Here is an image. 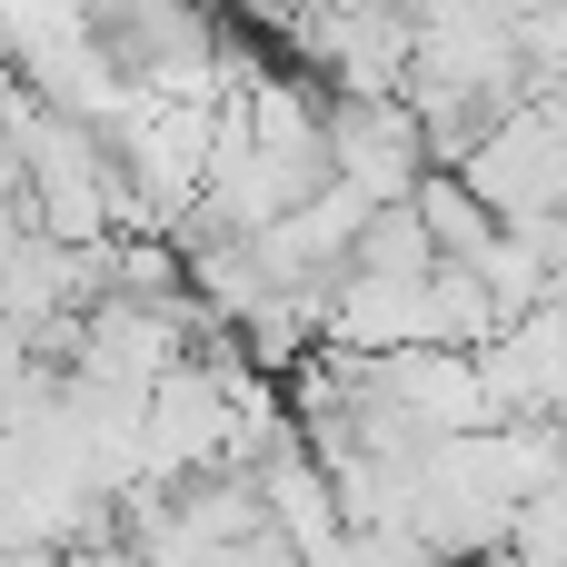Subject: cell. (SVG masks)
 I'll list each match as a JSON object with an SVG mask.
<instances>
[{"label":"cell","mask_w":567,"mask_h":567,"mask_svg":"<svg viewBox=\"0 0 567 567\" xmlns=\"http://www.w3.org/2000/svg\"><path fill=\"white\" fill-rule=\"evenodd\" d=\"M429 269H439V249H429L419 209H409V199L369 209V229H359V249H349V279H429Z\"/></svg>","instance_id":"cell-1"}]
</instances>
